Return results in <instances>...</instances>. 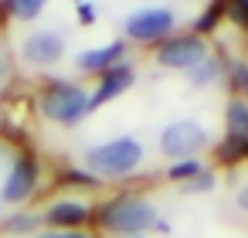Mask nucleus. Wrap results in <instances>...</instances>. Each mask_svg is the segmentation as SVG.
<instances>
[{
  "label": "nucleus",
  "mask_w": 248,
  "mask_h": 238,
  "mask_svg": "<svg viewBox=\"0 0 248 238\" xmlns=\"http://www.w3.org/2000/svg\"><path fill=\"white\" fill-rule=\"evenodd\" d=\"M82 160H85V170L95 174L99 180H126L143 167L146 146H143L140 136L119 133V136H109V140H99V143L85 146Z\"/></svg>",
  "instance_id": "7ed1b4c3"
},
{
  "label": "nucleus",
  "mask_w": 248,
  "mask_h": 238,
  "mask_svg": "<svg viewBox=\"0 0 248 238\" xmlns=\"http://www.w3.org/2000/svg\"><path fill=\"white\" fill-rule=\"evenodd\" d=\"M48 238H95L92 228H82V231H48Z\"/></svg>",
  "instance_id": "b1692460"
},
{
  "label": "nucleus",
  "mask_w": 248,
  "mask_h": 238,
  "mask_svg": "<svg viewBox=\"0 0 248 238\" xmlns=\"http://www.w3.org/2000/svg\"><path fill=\"white\" fill-rule=\"evenodd\" d=\"M214 187H217V170L204 167L194 180H187V184H184V194H187V197H204V194H211Z\"/></svg>",
  "instance_id": "6ab92c4d"
},
{
  "label": "nucleus",
  "mask_w": 248,
  "mask_h": 238,
  "mask_svg": "<svg viewBox=\"0 0 248 238\" xmlns=\"http://www.w3.org/2000/svg\"><path fill=\"white\" fill-rule=\"evenodd\" d=\"M41 180H45V167L38 160L34 150H17L11 167L0 177V204H11V207H24L38 190H41Z\"/></svg>",
  "instance_id": "20e7f679"
},
{
  "label": "nucleus",
  "mask_w": 248,
  "mask_h": 238,
  "mask_svg": "<svg viewBox=\"0 0 248 238\" xmlns=\"http://www.w3.org/2000/svg\"><path fill=\"white\" fill-rule=\"evenodd\" d=\"M51 0H0V24L7 21H17V24H34L45 7Z\"/></svg>",
  "instance_id": "f8f14e48"
},
{
  "label": "nucleus",
  "mask_w": 248,
  "mask_h": 238,
  "mask_svg": "<svg viewBox=\"0 0 248 238\" xmlns=\"http://www.w3.org/2000/svg\"><path fill=\"white\" fill-rule=\"evenodd\" d=\"M75 17H78L82 28H92V24L99 21V11H95L92 0H78V4H75Z\"/></svg>",
  "instance_id": "412c9836"
},
{
  "label": "nucleus",
  "mask_w": 248,
  "mask_h": 238,
  "mask_svg": "<svg viewBox=\"0 0 248 238\" xmlns=\"http://www.w3.org/2000/svg\"><path fill=\"white\" fill-rule=\"evenodd\" d=\"M211 146H214V136H211V129L201 119L184 116V119H173V123H167L160 129V153L170 163L173 160H194V157H201Z\"/></svg>",
  "instance_id": "423d86ee"
},
{
  "label": "nucleus",
  "mask_w": 248,
  "mask_h": 238,
  "mask_svg": "<svg viewBox=\"0 0 248 238\" xmlns=\"http://www.w3.org/2000/svg\"><path fill=\"white\" fill-rule=\"evenodd\" d=\"M68 51V38L62 31H51V28H41V31H31L21 38V62L34 72H45V68H55Z\"/></svg>",
  "instance_id": "6e6552de"
},
{
  "label": "nucleus",
  "mask_w": 248,
  "mask_h": 238,
  "mask_svg": "<svg viewBox=\"0 0 248 238\" xmlns=\"http://www.w3.org/2000/svg\"><path fill=\"white\" fill-rule=\"evenodd\" d=\"M160 221L156 201L140 190H119L95 204V228L109 238H136L153 231Z\"/></svg>",
  "instance_id": "f257e3e1"
},
{
  "label": "nucleus",
  "mask_w": 248,
  "mask_h": 238,
  "mask_svg": "<svg viewBox=\"0 0 248 238\" xmlns=\"http://www.w3.org/2000/svg\"><path fill=\"white\" fill-rule=\"evenodd\" d=\"M224 72H228V55L224 51H214L211 48V55L190 72V75H184L194 89H207V85H214V82H221L224 79Z\"/></svg>",
  "instance_id": "4468645a"
},
{
  "label": "nucleus",
  "mask_w": 248,
  "mask_h": 238,
  "mask_svg": "<svg viewBox=\"0 0 248 238\" xmlns=\"http://www.w3.org/2000/svg\"><path fill=\"white\" fill-rule=\"evenodd\" d=\"M180 14L170 4H153V7H140L133 14H126L123 21V41L126 45H150L156 48L160 41H167L170 34H177Z\"/></svg>",
  "instance_id": "39448f33"
},
{
  "label": "nucleus",
  "mask_w": 248,
  "mask_h": 238,
  "mask_svg": "<svg viewBox=\"0 0 248 238\" xmlns=\"http://www.w3.org/2000/svg\"><path fill=\"white\" fill-rule=\"evenodd\" d=\"M234 207H238L241 214H248V177L234 187Z\"/></svg>",
  "instance_id": "4be33fe9"
},
{
  "label": "nucleus",
  "mask_w": 248,
  "mask_h": 238,
  "mask_svg": "<svg viewBox=\"0 0 248 238\" xmlns=\"http://www.w3.org/2000/svg\"><path fill=\"white\" fill-rule=\"evenodd\" d=\"M136 238H146V235H136Z\"/></svg>",
  "instance_id": "c85d7f7f"
},
{
  "label": "nucleus",
  "mask_w": 248,
  "mask_h": 238,
  "mask_svg": "<svg viewBox=\"0 0 248 238\" xmlns=\"http://www.w3.org/2000/svg\"><path fill=\"white\" fill-rule=\"evenodd\" d=\"M207 55H211V41L194 31H177L153 48V62L163 72H177V75H190Z\"/></svg>",
  "instance_id": "0eeeda50"
},
{
  "label": "nucleus",
  "mask_w": 248,
  "mask_h": 238,
  "mask_svg": "<svg viewBox=\"0 0 248 238\" xmlns=\"http://www.w3.org/2000/svg\"><path fill=\"white\" fill-rule=\"evenodd\" d=\"M228 21V0H207V4L201 7V14L194 17L190 31L207 38V34H217V28Z\"/></svg>",
  "instance_id": "2eb2a0df"
},
{
  "label": "nucleus",
  "mask_w": 248,
  "mask_h": 238,
  "mask_svg": "<svg viewBox=\"0 0 248 238\" xmlns=\"http://www.w3.org/2000/svg\"><path fill=\"white\" fill-rule=\"evenodd\" d=\"M38 112L62 129H75L95 112L92 89L85 82H75V79H58V75L45 79L38 89Z\"/></svg>",
  "instance_id": "f03ea898"
},
{
  "label": "nucleus",
  "mask_w": 248,
  "mask_h": 238,
  "mask_svg": "<svg viewBox=\"0 0 248 238\" xmlns=\"http://www.w3.org/2000/svg\"><path fill=\"white\" fill-rule=\"evenodd\" d=\"M34 238H48V231H41V235H34Z\"/></svg>",
  "instance_id": "cd10ccee"
},
{
  "label": "nucleus",
  "mask_w": 248,
  "mask_h": 238,
  "mask_svg": "<svg viewBox=\"0 0 248 238\" xmlns=\"http://www.w3.org/2000/svg\"><path fill=\"white\" fill-rule=\"evenodd\" d=\"M55 184H58L62 190H95L102 180H99L95 174H89L85 167H62L58 177H55Z\"/></svg>",
  "instance_id": "f3484780"
},
{
  "label": "nucleus",
  "mask_w": 248,
  "mask_h": 238,
  "mask_svg": "<svg viewBox=\"0 0 248 238\" xmlns=\"http://www.w3.org/2000/svg\"><path fill=\"white\" fill-rule=\"evenodd\" d=\"M0 231H4L7 238H34V235L45 231V218H41V211L21 207V211L4 218V228H0Z\"/></svg>",
  "instance_id": "ddd939ff"
},
{
  "label": "nucleus",
  "mask_w": 248,
  "mask_h": 238,
  "mask_svg": "<svg viewBox=\"0 0 248 238\" xmlns=\"http://www.w3.org/2000/svg\"><path fill=\"white\" fill-rule=\"evenodd\" d=\"M136 79H140L136 62H123V65L109 68L106 75H99V79H95V85H92V109H102V106H109V102L123 99V95L136 85Z\"/></svg>",
  "instance_id": "9b49d317"
},
{
  "label": "nucleus",
  "mask_w": 248,
  "mask_h": 238,
  "mask_svg": "<svg viewBox=\"0 0 248 238\" xmlns=\"http://www.w3.org/2000/svg\"><path fill=\"white\" fill-rule=\"evenodd\" d=\"M224 136L234 140H248V99L231 95L224 106Z\"/></svg>",
  "instance_id": "dca6fc26"
},
{
  "label": "nucleus",
  "mask_w": 248,
  "mask_h": 238,
  "mask_svg": "<svg viewBox=\"0 0 248 238\" xmlns=\"http://www.w3.org/2000/svg\"><path fill=\"white\" fill-rule=\"evenodd\" d=\"M228 21L241 31H248V0H228Z\"/></svg>",
  "instance_id": "aec40b11"
},
{
  "label": "nucleus",
  "mask_w": 248,
  "mask_h": 238,
  "mask_svg": "<svg viewBox=\"0 0 248 238\" xmlns=\"http://www.w3.org/2000/svg\"><path fill=\"white\" fill-rule=\"evenodd\" d=\"M123 62H129V45H126L123 38L102 41V45L85 48V51L75 55V68H78L82 75H92V79L106 75L109 68H116V65H123Z\"/></svg>",
  "instance_id": "9d476101"
},
{
  "label": "nucleus",
  "mask_w": 248,
  "mask_h": 238,
  "mask_svg": "<svg viewBox=\"0 0 248 238\" xmlns=\"http://www.w3.org/2000/svg\"><path fill=\"white\" fill-rule=\"evenodd\" d=\"M4 218H7V214H4V204H0V228H4Z\"/></svg>",
  "instance_id": "bb28decb"
},
{
  "label": "nucleus",
  "mask_w": 248,
  "mask_h": 238,
  "mask_svg": "<svg viewBox=\"0 0 248 238\" xmlns=\"http://www.w3.org/2000/svg\"><path fill=\"white\" fill-rule=\"evenodd\" d=\"M204 167H207V163H204L201 157H194V160H173V163H170V167L163 170V177H167L170 184L184 187V184H187V180H194V177H197V174H201Z\"/></svg>",
  "instance_id": "a211bd4d"
},
{
  "label": "nucleus",
  "mask_w": 248,
  "mask_h": 238,
  "mask_svg": "<svg viewBox=\"0 0 248 238\" xmlns=\"http://www.w3.org/2000/svg\"><path fill=\"white\" fill-rule=\"evenodd\" d=\"M14 153H17V150H14V146H11V143H7L4 136H0V170H7V167H11Z\"/></svg>",
  "instance_id": "5701e85b"
},
{
  "label": "nucleus",
  "mask_w": 248,
  "mask_h": 238,
  "mask_svg": "<svg viewBox=\"0 0 248 238\" xmlns=\"http://www.w3.org/2000/svg\"><path fill=\"white\" fill-rule=\"evenodd\" d=\"M153 231H156V235H170V221H167V218H160V221H156V228H153Z\"/></svg>",
  "instance_id": "a878e982"
},
{
  "label": "nucleus",
  "mask_w": 248,
  "mask_h": 238,
  "mask_svg": "<svg viewBox=\"0 0 248 238\" xmlns=\"http://www.w3.org/2000/svg\"><path fill=\"white\" fill-rule=\"evenodd\" d=\"M7 75H11V62H7V48H4V41H0V85L7 82Z\"/></svg>",
  "instance_id": "393cba45"
},
{
  "label": "nucleus",
  "mask_w": 248,
  "mask_h": 238,
  "mask_svg": "<svg viewBox=\"0 0 248 238\" xmlns=\"http://www.w3.org/2000/svg\"><path fill=\"white\" fill-rule=\"evenodd\" d=\"M41 218H45V231H82L95 224V204L82 197H55L45 204Z\"/></svg>",
  "instance_id": "1a4fd4ad"
}]
</instances>
